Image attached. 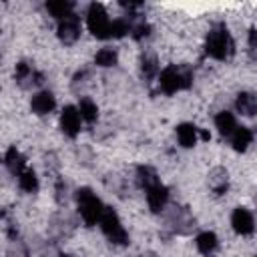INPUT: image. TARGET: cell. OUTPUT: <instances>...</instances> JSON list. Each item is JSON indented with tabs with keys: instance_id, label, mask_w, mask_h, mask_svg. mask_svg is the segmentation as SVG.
Instances as JSON below:
<instances>
[{
	"instance_id": "cell-24",
	"label": "cell",
	"mask_w": 257,
	"mask_h": 257,
	"mask_svg": "<svg viewBox=\"0 0 257 257\" xmlns=\"http://www.w3.org/2000/svg\"><path fill=\"white\" fill-rule=\"evenodd\" d=\"M143 74L147 78H153L157 74V60H155V56H143Z\"/></svg>"
},
{
	"instance_id": "cell-7",
	"label": "cell",
	"mask_w": 257,
	"mask_h": 257,
	"mask_svg": "<svg viewBox=\"0 0 257 257\" xmlns=\"http://www.w3.org/2000/svg\"><path fill=\"white\" fill-rule=\"evenodd\" d=\"M231 225L235 229V233L239 235H251L253 229H255V223H253V215L245 209V207H237L231 215Z\"/></svg>"
},
{
	"instance_id": "cell-17",
	"label": "cell",
	"mask_w": 257,
	"mask_h": 257,
	"mask_svg": "<svg viewBox=\"0 0 257 257\" xmlns=\"http://www.w3.org/2000/svg\"><path fill=\"white\" fill-rule=\"evenodd\" d=\"M18 183H20V189L26 191V193H34L38 189V177H36V173L32 169H24L20 173Z\"/></svg>"
},
{
	"instance_id": "cell-3",
	"label": "cell",
	"mask_w": 257,
	"mask_h": 257,
	"mask_svg": "<svg viewBox=\"0 0 257 257\" xmlns=\"http://www.w3.org/2000/svg\"><path fill=\"white\" fill-rule=\"evenodd\" d=\"M98 223H100L104 235H106L112 243H118V245L128 243V235H126V231L122 229L120 219H118V215H116L112 209H106V207H104V209H102V215H100V219H98Z\"/></svg>"
},
{
	"instance_id": "cell-6",
	"label": "cell",
	"mask_w": 257,
	"mask_h": 257,
	"mask_svg": "<svg viewBox=\"0 0 257 257\" xmlns=\"http://www.w3.org/2000/svg\"><path fill=\"white\" fill-rule=\"evenodd\" d=\"M78 36H80V20H78V16L74 12H70L64 18L58 20V38L64 44L76 42Z\"/></svg>"
},
{
	"instance_id": "cell-9",
	"label": "cell",
	"mask_w": 257,
	"mask_h": 257,
	"mask_svg": "<svg viewBox=\"0 0 257 257\" xmlns=\"http://www.w3.org/2000/svg\"><path fill=\"white\" fill-rule=\"evenodd\" d=\"M167 201H169V191H167L165 185L157 183V185H153V187L147 189V203H149L151 211L159 213L167 205Z\"/></svg>"
},
{
	"instance_id": "cell-15",
	"label": "cell",
	"mask_w": 257,
	"mask_h": 257,
	"mask_svg": "<svg viewBox=\"0 0 257 257\" xmlns=\"http://www.w3.org/2000/svg\"><path fill=\"white\" fill-rule=\"evenodd\" d=\"M24 165H26V161H24L22 153H20L16 147H10L8 153H6V167L10 169V173L20 175V173L24 171Z\"/></svg>"
},
{
	"instance_id": "cell-18",
	"label": "cell",
	"mask_w": 257,
	"mask_h": 257,
	"mask_svg": "<svg viewBox=\"0 0 257 257\" xmlns=\"http://www.w3.org/2000/svg\"><path fill=\"white\" fill-rule=\"evenodd\" d=\"M78 114H80V118H84L86 122H92V120H96V116H98V108H96V104H94L92 100L82 98L80 104H78Z\"/></svg>"
},
{
	"instance_id": "cell-8",
	"label": "cell",
	"mask_w": 257,
	"mask_h": 257,
	"mask_svg": "<svg viewBox=\"0 0 257 257\" xmlns=\"http://www.w3.org/2000/svg\"><path fill=\"white\" fill-rule=\"evenodd\" d=\"M60 126L68 137H76L80 131V114L78 108L74 106H64L62 114H60Z\"/></svg>"
},
{
	"instance_id": "cell-4",
	"label": "cell",
	"mask_w": 257,
	"mask_h": 257,
	"mask_svg": "<svg viewBox=\"0 0 257 257\" xmlns=\"http://www.w3.org/2000/svg\"><path fill=\"white\" fill-rule=\"evenodd\" d=\"M86 24H88V30H90L96 38H108V26H110V20H108L106 10L102 8V4L92 2V4L88 6V12H86Z\"/></svg>"
},
{
	"instance_id": "cell-16",
	"label": "cell",
	"mask_w": 257,
	"mask_h": 257,
	"mask_svg": "<svg viewBox=\"0 0 257 257\" xmlns=\"http://www.w3.org/2000/svg\"><path fill=\"white\" fill-rule=\"evenodd\" d=\"M215 124H217V128H219V133H221V135H231V133L237 128L235 116H233L231 112H227V110H223V112H219V114H217Z\"/></svg>"
},
{
	"instance_id": "cell-13",
	"label": "cell",
	"mask_w": 257,
	"mask_h": 257,
	"mask_svg": "<svg viewBox=\"0 0 257 257\" xmlns=\"http://www.w3.org/2000/svg\"><path fill=\"white\" fill-rule=\"evenodd\" d=\"M231 135H233V137H231V143H233V149H235V151H241V153H243V151L251 145L253 135H251V131H249L247 126H237Z\"/></svg>"
},
{
	"instance_id": "cell-2",
	"label": "cell",
	"mask_w": 257,
	"mask_h": 257,
	"mask_svg": "<svg viewBox=\"0 0 257 257\" xmlns=\"http://www.w3.org/2000/svg\"><path fill=\"white\" fill-rule=\"evenodd\" d=\"M76 201H78V211H80V217L84 219L86 225H94L100 215H102V203L98 201V197L90 191V189H78L76 191Z\"/></svg>"
},
{
	"instance_id": "cell-23",
	"label": "cell",
	"mask_w": 257,
	"mask_h": 257,
	"mask_svg": "<svg viewBox=\"0 0 257 257\" xmlns=\"http://www.w3.org/2000/svg\"><path fill=\"white\" fill-rule=\"evenodd\" d=\"M36 74L32 72V68L26 64V62H20V64H16V80H20L22 82V86H24V80H28V78H34Z\"/></svg>"
},
{
	"instance_id": "cell-14",
	"label": "cell",
	"mask_w": 257,
	"mask_h": 257,
	"mask_svg": "<svg viewBox=\"0 0 257 257\" xmlns=\"http://www.w3.org/2000/svg\"><path fill=\"white\" fill-rule=\"evenodd\" d=\"M217 245H219L217 235L211 233V231H205V233H201V235L197 237V249H199L203 255H213V253L217 251Z\"/></svg>"
},
{
	"instance_id": "cell-20",
	"label": "cell",
	"mask_w": 257,
	"mask_h": 257,
	"mask_svg": "<svg viewBox=\"0 0 257 257\" xmlns=\"http://www.w3.org/2000/svg\"><path fill=\"white\" fill-rule=\"evenodd\" d=\"M116 52L112 50V48H102V50H98L96 52V56H94V62L98 64V66H112V64H116Z\"/></svg>"
},
{
	"instance_id": "cell-10",
	"label": "cell",
	"mask_w": 257,
	"mask_h": 257,
	"mask_svg": "<svg viewBox=\"0 0 257 257\" xmlns=\"http://www.w3.org/2000/svg\"><path fill=\"white\" fill-rule=\"evenodd\" d=\"M54 96L50 94V92H46V90H42V92H38V94H34L32 96V102H30V108L36 112V114H48L52 108H54Z\"/></svg>"
},
{
	"instance_id": "cell-5",
	"label": "cell",
	"mask_w": 257,
	"mask_h": 257,
	"mask_svg": "<svg viewBox=\"0 0 257 257\" xmlns=\"http://www.w3.org/2000/svg\"><path fill=\"white\" fill-rule=\"evenodd\" d=\"M189 80H191L189 74L181 72L177 66H167V68L159 74V84H161V88H163L167 94H173V92H177V90H181V88H187V86L191 84Z\"/></svg>"
},
{
	"instance_id": "cell-26",
	"label": "cell",
	"mask_w": 257,
	"mask_h": 257,
	"mask_svg": "<svg viewBox=\"0 0 257 257\" xmlns=\"http://www.w3.org/2000/svg\"><path fill=\"white\" fill-rule=\"evenodd\" d=\"M60 257H74V255H68V253H62Z\"/></svg>"
},
{
	"instance_id": "cell-25",
	"label": "cell",
	"mask_w": 257,
	"mask_h": 257,
	"mask_svg": "<svg viewBox=\"0 0 257 257\" xmlns=\"http://www.w3.org/2000/svg\"><path fill=\"white\" fill-rule=\"evenodd\" d=\"M249 44H251V48H255V30L253 28L249 30Z\"/></svg>"
},
{
	"instance_id": "cell-1",
	"label": "cell",
	"mask_w": 257,
	"mask_h": 257,
	"mask_svg": "<svg viewBox=\"0 0 257 257\" xmlns=\"http://www.w3.org/2000/svg\"><path fill=\"white\" fill-rule=\"evenodd\" d=\"M205 50H207L209 56H213L217 60H227L233 54L235 44H233V38H231L225 24H217V26L211 28V32L207 34Z\"/></svg>"
},
{
	"instance_id": "cell-22",
	"label": "cell",
	"mask_w": 257,
	"mask_h": 257,
	"mask_svg": "<svg viewBox=\"0 0 257 257\" xmlns=\"http://www.w3.org/2000/svg\"><path fill=\"white\" fill-rule=\"evenodd\" d=\"M126 32H128V24H126L124 20H114V22H110V26H108V36L120 38V36H124Z\"/></svg>"
},
{
	"instance_id": "cell-21",
	"label": "cell",
	"mask_w": 257,
	"mask_h": 257,
	"mask_svg": "<svg viewBox=\"0 0 257 257\" xmlns=\"http://www.w3.org/2000/svg\"><path fill=\"white\" fill-rule=\"evenodd\" d=\"M139 181H141V185H143L145 189H149V187H153V185L159 183L157 173H155V169H151V167H139Z\"/></svg>"
},
{
	"instance_id": "cell-19",
	"label": "cell",
	"mask_w": 257,
	"mask_h": 257,
	"mask_svg": "<svg viewBox=\"0 0 257 257\" xmlns=\"http://www.w3.org/2000/svg\"><path fill=\"white\" fill-rule=\"evenodd\" d=\"M46 8H48V12H50L52 16H56V18L60 20V18H64L66 14L72 12V2H64V0H60V2H48Z\"/></svg>"
},
{
	"instance_id": "cell-12",
	"label": "cell",
	"mask_w": 257,
	"mask_h": 257,
	"mask_svg": "<svg viewBox=\"0 0 257 257\" xmlns=\"http://www.w3.org/2000/svg\"><path fill=\"white\" fill-rule=\"evenodd\" d=\"M235 106H237V110H239L241 114L253 116L255 110H257V98H255V94H251V92H241V94L237 96Z\"/></svg>"
},
{
	"instance_id": "cell-11",
	"label": "cell",
	"mask_w": 257,
	"mask_h": 257,
	"mask_svg": "<svg viewBox=\"0 0 257 257\" xmlns=\"http://www.w3.org/2000/svg\"><path fill=\"white\" fill-rule=\"evenodd\" d=\"M197 133H199V128H197L195 124H191V122H183V124L177 126L179 143H181L185 149L195 147V143H197Z\"/></svg>"
}]
</instances>
